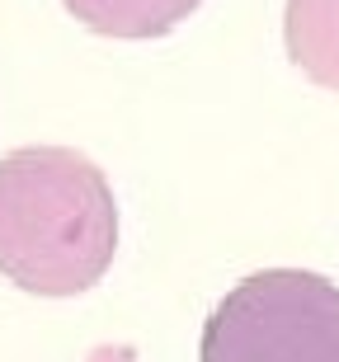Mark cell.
Instances as JSON below:
<instances>
[{
  "label": "cell",
  "mask_w": 339,
  "mask_h": 362,
  "mask_svg": "<svg viewBox=\"0 0 339 362\" xmlns=\"http://www.w3.org/2000/svg\"><path fill=\"white\" fill-rule=\"evenodd\" d=\"M198 362H339V287L306 269L236 282L207 315Z\"/></svg>",
  "instance_id": "obj_2"
},
{
  "label": "cell",
  "mask_w": 339,
  "mask_h": 362,
  "mask_svg": "<svg viewBox=\"0 0 339 362\" xmlns=\"http://www.w3.org/2000/svg\"><path fill=\"white\" fill-rule=\"evenodd\" d=\"M71 19H81L99 38H165L179 28L203 0H62Z\"/></svg>",
  "instance_id": "obj_4"
},
{
  "label": "cell",
  "mask_w": 339,
  "mask_h": 362,
  "mask_svg": "<svg viewBox=\"0 0 339 362\" xmlns=\"http://www.w3.org/2000/svg\"><path fill=\"white\" fill-rule=\"evenodd\" d=\"M118 250V202L90 156L19 146L0 160V273L38 296L90 292Z\"/></svg>",
  "instance_id": "obj_1"
},
{
  "label": "cell",
  "mask_w": 339,
  "mask_h": 362,
  "mask_svg": "<svg viewBox=\"0 0 339 362\" xmlns=\"http://www.w3.org/2000/svg\"><path fill=\"white\" fill-rule=\"evenodd\" d=\"M283 42L306 81L339 90V0H287Z\"/></svg>",
  "instance_id": "obj_3"
},
{
  "label": "cell",
  "mask_w": 339,
  "mask_h": 362,
  "mask_svg": "<svg viewBox=\"0 0 339 362\" xmlns=\"http://www.w3.org/2000/svg\"><path fill=\"white\" fill-rule=\"evenodd\" d=\"M95 362H118V358H113V353H95Z\"/></svg>",
  "instance_id": "obj_5"
}]
</instances>
